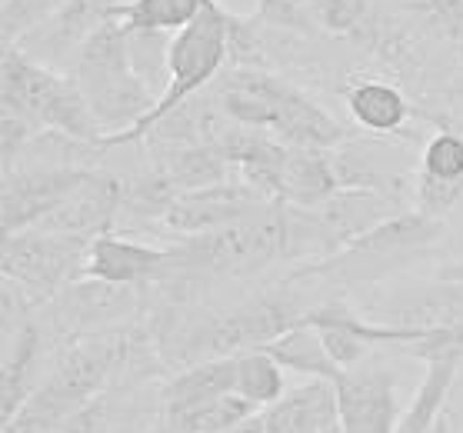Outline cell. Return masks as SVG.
<instances>
[{"mask_svg": "<svg viewBox=\"0 0 463 433\" xmlns=\"http://www.w3.org/2000/svg\"><path fill=\"white\" fill-rule=\"evenodd\" d=\"M233 393H241L243 400L257 403V407H270L274 400L284 397V367L270 357L267 350H243L237 353V383Z\"/></svg>", "mask_w": 463, "mask_h": 433, "instance_id": "27", "label": "cell"}, {"mask_svg": "<svg viewBox=\"0 0 463 433\" xmlns=\"http://www.w3.org/2000/svg\"><path fill=\"white\" fill-rule=\"evenodd\" d=\"M340 433H393L397 430V397L393 373L380 367L344 370L337 381Z\"/></svg>", "mask_w": 463, "mask_h": 433, "instance_id": "13", "label": "cell"}, {"mask_svg": "<svg viewBox=\"0 0 463 433\" xmlns=\"http://www.w3.org/2000/svg\"><path fill=\"white\" fill-rule=\"evenodd\" d=\"M270 357H277V363L284 370H294V373H304V377H320V381H337L344 370L330 360L324 347V337L314 324H297L287 334H280L277 340H270L267 347Z\"/></svg>", "mask_w": 463, "mask_h": 433, "instance_id": "24", "label": "cell"}, {"mask_svg": "<svg viewBox=\"0 0 463 433\" xmlns=\"http://www.w3.org/2000/svg\"><path fill=\"white\" fill-rule=\"evenodd\" d=\"M287 257L284 203L177 243V277H253Z\"/></svg>", "mask_w": 463, "mask_h": 433, "instance_id": "6", "label": "cell"}, {"mask_svg": "<svg viewBox=\"0 0 463 433\" xmlns=\"http://www.w3.org/2000/svg\"><path fill=\"white\" fill-rule=\"evenodd\" d=\"M370 0H314V21L330 33H354L367 27Z\"/></svg>", "mask_w": 463, "mask_h": 433, "instance_id": "29", "label": "cell"}, {"mask_svg": "<svg viewBox=\"0 0 463 433\" xmlns=\"http://www.w3.org/2000/svg\"><path fill=\"white\" fill-rule=\"evenodd\" d=\"M287 287L290 284L284 280L277 290H267V294L253 297V300L241 304L237 310H231V314L211 320L207 327H201L194 334L187 353L203 357V360L237 357L243 350L267 347L270 340H277L290 327L304 324L310 306H300L297 294H290Z\"/></svg>", "mask_w": 463, "mask_h": 433, "instance_id": "8", "label": "cell"}, {"mask_svg": "<svg viewBox=\"0 0 463 433\" xmlns=\"http://www.w3.org/2000/svg\"><path fill=\"white\" fill-rule=\"evenodd\" d=\"M430 433H453V427H450V420H447V417H440V420H437V427H433Z\"/></svg>", "mask_w": 463, "mask_h": 433, "instance_id": "32", "label": "cell"}, {"mask_svg": "<svg viewBox=\"0 0 463 433\" xmlns=\"http://www.w3.org/2000/svg\"><path fill=\"white\" fill-rule=\"evenodd\" d=\"M124 0H63L61 7L41 21L33 31H27L21 41H14L24 53H31L37 64H47L53 71L74 67L77 53L94 37L107 21H114L117 7Z\"/></svg>", "mask_w": 463, "mask_h": 433, "instance_id": "10", "label": "cell"}, {"mask_svg": "<svg viewBox=\"0 0 463 433\" xmlns=\"http://www.w3.org/2000/svg\"><path fill=\"white\" fill-rule=\"evenodd\" d=\"M413 187L417 211L430 217H447L457 203H463V134L440 130L427 140Z\"/></svg>", "mask_w": 463, "mask_h": 433, "instance_id": "16", "label": "cell"}, {"mask_svg": "<svg viewBox=\"0 0 463 433\" xmlns=\"http://www.w3.org/2000/svg\"><path fill=\"white\" fill-rule=\"evenodd\" d=\"M63 0H4L0 11V37L4 43L21 41L24 33L33 31L41 21H47Z\"/></svg>", "mask_w": 463, "mask_h": 433, "instance_id": "28", "label": "cell"}, {"mask_svg": "<svg viewBox=\"0 0 463 433\" xmlns=\"http://www.w3.org/2000/svg\"><path fill=\"white\" fill-rule=\"evenodd\" d=\"M124 207V184L104 170H94L90 177L77 187L67 201L43 217L37 227L63 237H80V240H97L100 233L110 231L117 213Z\"/></svg>", "mask_w": 463, "mask_h": 433, "instance_id": "14", "label": "cell"}, {"mask_svg": "<svg viewBox=\"0 0 463 433\" xmlns=\"http://www.w3.org/2000/svg\"><path fill=\"white\" fill-rule=\"evenodd\" d=\"M0 114H14L27 120L37 134L57 130L74 140L100 144L104 147V127L97 124L94 110L87 104L84 90L63 71L37 64L31 53H24L17 43H4L0 57Z\"/></svg>", "mask_w": 463, "mask_h": 433, "instance_id": "2", "label": "cell"}, {"mask_svg": "<svg viewBox=\"0 0 463 433\" xmlns=\"http://www.w3.org/2000/svg\"><path fill=\"white\" fill-rule=\"evenodd\" d=\"M443 223L423 211H401L377 223L373 231L360 233L340 254L317 260V264L297 267L290 280H324L334 287L380 284L390 274H397L413 257L440 240Z\"/></svg>", "mask_w": 463, "mask_h": 433, "instance_id": "5", "label": "cell"}, {"mask_svg": "<svg viewBox=\"0 0 463 433\" xmlns=\"http://www.w3.org/2000/svg\"><path fill=\"white\" fill-rule=\"evenodd\" d=\"M263 433H340V403L334 381L310 377L270 407H260Z\"/></svg>", "mask_w": 463, "mask_h": 433, "instance_id": "18", "label": "cell"}, {"mask_svg": "<svg viewBox=\"0 0 463 433\" xmlns=\"http://www.w3.org/2000/svg\"><path fill=\"white\" fill-rule=\"evenodd\" d=\"M267 203L270 201H263L260 193L247 187L243 180H223V184H211V187H201V191L177 193L167 203L160 221H164L167 231L194 237V233H207L223 227V223L241 221V217L260 211Z\"/></svg>", "mask_w": 463, "mask_h": 433, "instance_id": "12", "label": "cell"}, {"mask_svg": "<svg viewBox=\"0 0 463 433\" xmlns=\"http://www.w3.org/2000/svg\"><path fill=\"white\" fill-rule=\"evenodd\" d=\"M37 363H41V327L27 320L21 330H14L4 340V377H0V423H7L31 393L41 387L37 383Z\"/></svg>", "mask_w": 463, "mask_h": 433, "instance_id": "20", "label": "cell"}, {"mask_svg": "<svg viewBox=\"0 0 463 433\" xmlns=\"http://www.w3.org/2000/svg\"><path fill=\"white\" fill-rule=\"evenodd\" d=\"M344 104L350 117L357 120V127L370 134H393L407 124L411 117V100L403 97L401 87L377 80V77H364L344 90Z\"/></svg>", "mask_w": 463, "mask_h": 433, "instance_id": "22", "label": "cell"}, {"mask_svg": "<svg viewBox=\"0 0 463 433\" xmlns=\"http://www.w3.org/2000/svg\"><path fill=\"white\" fill-rule=\"evenodd\" d=\"M104 413H107L104 400L97 397V400L90 403V407H84V410L77 413V417L71 423H63V427L57 433H100V427H104Z\"/></svg>", "mask_w": 463, "mask_h": 433, "instance_id": "30", "label": "cell"}, {"mask_svg": "<svg viewBox=\"0 0 463 433\" xmlns=\"http://www.w3.org/2000/svg\"><path fill=\"white\" fill-rule=\"evenodd\" d=\"M367 317L390 324V327H413V330H443L463 327V287L447 284L437 277V284H420L411 290L383 297L367 304Z\"/></svg>", "mask_w": 463, "mask_h": 433, "instance_id": "15", "label": "cell"}, {"mask_svg": "<svg viewBox=\"0 0 463 433\" xmlns=\"http://www.w3.org/2000/svg\"><path fill=\"white\" fill-rule=\"evenodd\" d=\"M231 17L217 4L207 0L203 11L197 14V21H190L184 31L174 33L167 51V87L160 90L157 104L147 117H140L137 124L124 134H110L104 137V147H127V144H140L150 137V130L157 127L160 120H167L177 107L201 94L203 87H211L223 64L231 61Z\"/></svg>", "mask_w": 463, "mask_h": 433, "instance_id": "4", "label": "cell"}, {"mask_svg": "<svg viewBox=\"0 0 463 433\" xmlns=\"http://www.w3.org/2000/svg\"><path fill=\"white\" fill-rule=\"evenodd\" d=\"M203 4L207 0H124L114 17L127 24V31L170 33L174 37L190 21H197Z\"/></svg>", "mask_w": 463, "mask_h": 433, "instance_id": "25", "label": "cell"}, {"mask_svg": "<svg viewBox=\"0 0 463 433\" xmlns=\"http://www.w3.org/2000/svg\"><path fill=\"white\" fill-rule=\"evenodd\" d=\"M440 280H447V284H457V287H463V260H453V264H447V267H440Z\"/></svg>", "mask_w": 463, "mask_h": 433, "instance_id": "31", "label": "cell"}, {"mask_svg": "<svg viewBox=\"0 0 463 433\" xmlns=\"http://www.w3.org/2000/svg\"><path fill=\"white\" fill-rule=\"evenodd\" d=\"M340 191L337 170L330 150L317 147H287L284 164V187H280V203L290 207H320Z\"/></svg>", "mask_w": 463, "mask_h": 433, "instance_id": "21", "label": "cell"}, {"mask_svg": "<svg viewBox=\"0 0 463 433\" xmlns=\"http://www.w3.org/2000/svg\"><path fill=\"white\" fill-rule=\"evenodd\" d=\"M237 383V357H211L187 367L167 383V413L187 410L197 403L217 400L223 393H233Z\"/></svg>", "mask_w": 463, "mask_h": 433, "instance_id": "23", "label": "cell"}, {"mask_svg": "<svg viewBox=\"0 0 463 433\" xmlns=\"http://www.w3.org/2000/svg\"><path fill=\"white\" fill-rule=\"evenodd\" d=\"M87 247L90 240L63 237V233L41 231V227L7 233L0 270H4V280H11L33 306H43L53 304L67 284L84 277Z\"/></svg>", "mask_w": 463, "mask_h": 433, "instance_id": "7", "label": "cell"}, {"mask_svg": "<svg viewBox=\"0 0 463 433\" xmlns=\"http://www.w3.org/2000/svg\"><path fill=\"white\" fill-rule=\"evenodd\" d=\"M90 174H94V167L27 164V160L7 167L4 170V193H0V227H4V237L37 227Z\"/></svg>", "mask_w": 463, "mask_h": 433, "instance_id": "9", "label": "cell"}, {"mask_svg": "<svg viewBox=\"0 0 463 433\" xmlns=\"http://www.w3.org/2000/svg\"><path fill=\"white\" fill-rule=\"evenodd\" d=\"M217 100L231 124L274 134L294 147L334 150L347 140V130L304 90L263 71H233L217 90Z\"/></svg>", "mask_w": 463, "mask_h": 433, "instance_id": "1", "label": "cell"}, {"mask_svg": "<svg viewBox=\"0 0 463 433\" xmlns=\"http://www.w3.org/2000/svg\"><path fill=\"white\" fill-rule=\"evenodd\" d=\"M177 247H154V243L124 240L114 233H100L90 240L84 260V277L120 287H147L177 280Z\"/></svg>", "mask_w": 463, "mask_h": 433, "instance_id": "11", "label": "cell"}, {"mask_svg": "<svg viewBox=\"0 0 463 433\" xmlns=\"http://www.w3.org/2000/svg\"><path fill=\"white\" fill-rule=\"evenodd\" d=\"M137 290L140 287H120L94 280V277H77L74 284L63 287L61 297L53 300L57 320L71 330V337L107 330V324L124 320L137 306Z\"/></svg>", "mask_w": 463, "mask_h": 433, "instance_id": "17", "label": "cell"}, {"mask_svg": "<svg viewBox=\"0 0 463 433\" xmlns=\"http://www.w3.org/2000/svg\"><path fill=\"white\" fill-rule=\"evenodd\" d=\"M147 433H177V430H174L170 423H164V427H154V430H147Z\"/></svg>", "mask_w": 463, "mask_h": 433, "instance_id": "33", "label": "cell"}, {"mask_svg": "<svg viewBox=\"0 0 463 433\" xmlns=\"http://www.w3.org/2000/svg\"><path fill=\"white\" fill-rule=\"evenodd\" d=\"M330 157H334L340 187H364V191H380L397 197V191H403V184L411 180L407 157L387 147V144L344 140L340 147L330 150Z\"/></svg>", "mask_w": 463, "mask_h": 433, "instance_id": "19", "label": "cell"}, {"mask_svg": "<svg viewBox=\"0 0 463 433\" xmlns=\"http://www.w3.org/2000/svg\"><path fill=\"white\" fill-rule=\"evenodd\" d=\"M257 410H260V407L250 400H243L241 393H223L217 400L167 413V423L177 433H231L233 427H241L243 420H250Z\"/></svg>", "mask_w": 463, "mask_h": 433, "instance_id": "26", "label": "cell"}, {"mask_svg": "<svg viewBox=\"0 0 463 433\" xmlns=\"http://www.w3.org/2000/svg\"><path fill=\"white\" fill-rule=\"evenodd\" d=\"M71 77L84 90L87 104L94 110L104 134H124L147 117L157 104L160 90H154L147 77L134 67L130 57V31L124 21H107L100 31L77 53Z\"/></svg>", "mask_w": 463, "mask_h": 433, "instance_id": "3", "label": "cell"}]
</instances>
